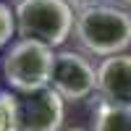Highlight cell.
Segmentation results:
<instances>
[{
	"label": "cell",
	"instance_id": "obj_2",
	"mask_svg": "<svg viewBox=\"0 0 131 131\" xmlns=\"http://www.w3.org/2000/svg\"><path fill=\"white\" fill-rule=\"evenodd\" d=\"M13 13L21 39H37L52 50L71 37L76 24V13L66 0H18Z\"/></svg>",
	"mask_w": 131,
	"mask_h": 131
},
{
	"label": "cell",
	"instance_id": "obj_9",
	"mask_svg": "<svg viewBox=\"0 0 131 131\" xmlns=\"http://www.w3.org/2000/svg\"><path fill=\"white\" fill-rule=\"evenodd\" d=\"M13 34H16V13L5 0H0V47H5Z\"/></svg>",
	"mask_w": 131,
	"mask_h": 131
},
{
	"label": "cell",
	"instance_id": "obj_7",
	"mask_svg": "<svg viewBox=\"0 0 131 131\" xmlns=\"http://www.w3.org/2000/svg\"><path fill=\"white\" fill-rule=\"evenodd\" d=\"M94 131H131V105L100 100L94 107Z\"/></svg>",
	"mask_w": 131,
	"mask_h": 131
},
{
	"label": "cell",
	"instance_id": "obj_11",
	"mask_svg": "<svg viewBox=\"0 0 131 131\" xmlns=\"http://www.w3.org/2000/svg\"><path fill=\"white\" fill-rule=\"evenodd\" d=\"M68 131H84V128H68Z\"/></svg>",
	"mask_w": 131,
	"mask_h": 131
},
{
	"label": "cell",
	"instance_id": "obj_12",
	"mask_svg": "<svg viewBox=\"0 0 131 131\" xmlns=\"http://www.w3.org/2000/svg\"><path fill=\"white\" fill-rule=\"evenodd\" d=\"M126 3H131V0H126Z\"/></svg>",
	"mask_w": 131,
	"mask_h": 131
},
{
	"label": "cell",
	"instance_id": "obj_8",
	"mask_svg": "<svg viewBox=\"0 0 131 131\" xmlns=\"http://www.w3.org/2000/svg\"><path fill=\"white\" fill-rule=\"evenodd\" d=\"M0 131H18L16 94L10 92H0Z\"/></svg>",
	"mask_w": 131,
	"mask_h": 131
},
{
	"label": "cell",
	"instance_id": "obj_4",
	"mask_svg": "<svg viewBox=\"0 0 131 131\" xmlns=\"http://www.w3.org/2000/svg\"><path fill=\"white\" fill-rule=\"evenodd\" d=\"M50 86L63 100H71V102L86 100V97L97 89V68L81 52L60 50V52H55Z\"/></svg>",
	"mask_w": 131,
	"mask_h": 131
},
{
	"label": "cell",
	"instance_id": "obj_1",
	"mask_svg": "<svg viewBox=\"0 0 131 131\" xmlns=\"http://www.w3.org/2000/svg\"><path fill=\"white\" fill-rule=\"evenodd\" d=\"M73 31L79 45L92 55H121L131 45V13L118 5H97L76 13Z\"/></svg>",
	"mask_w": 131,
	"mask_h": 131
},
{
	"label": "cell",
	"instance_id": "obj_13",
	"mask_svg": "<svg viewBox=\"0 0 131 131\" xmlns=\"http://www.w3.org/2000/svg\"><path fill=\"white\" fill-rule=\"evenodd\" d=\"M16 3H18V0H16Z\"/></svg>",
	"mask_w": 131,
	"mask_h": 131
},
{
	"label": "cell",
	"instance_id": "obj_6",
	"mask_svg": "<svg viewBox=\"0 0 131 131\" xmlns=\"http://www.w3.org/2000/svg\"><path fill=\"white\" fill-rule=\"evenodd\" d=\"M97 92L107 102L131 105V55H110L97 66Z\"/></svg>",
	"mask_w": 131,
	"mask_h": 131
},
{
	"label": "cell",
	"instance_id": "obj_5",
	"mask_svg": "<svg viewBox=\"0 0 131 131\" xmlns=\"http://www.w3.org/2000/svg\"><path fill=\"white\" fill-rule=\"evenodd\" d=\"M63 115V97L52 86L24 92L16 97L18 131H60Z\"/></svg>",
	"mask_w": 131,
	"mask_h": 131
},
{
	"label": "cell",
	"instance_id": "obj_3",
	"mask_svg": "<svg viewBox=\"0 0 131 131\" xmlns=\"http://www.w3.org/2000/svg\"><path fill=\"white\" fill-rule=\"evenodd\" d=\"M55 52L50 45H42L37 39H18L8 47L3 58V76L8 86L16 92H34L50 86Z\"/></svg>",
	"mask_w": 131,
	"mask_h": 131
},
{
	"label": "cell",
	"instance_id": "obj_10",
	"mask_svg": "<svg viewBox=\"0 0 131 131\" xmlns=\"http://www.w3.org/2000/svg\"><path fill=\"white\" fill-rule=\"evenodd\" d=\"M73 10H89V8H97V5H110V0H66Z\"/></svg>",
	"mask_w": 131,
	"mask_h": 131
}]
</instances>
